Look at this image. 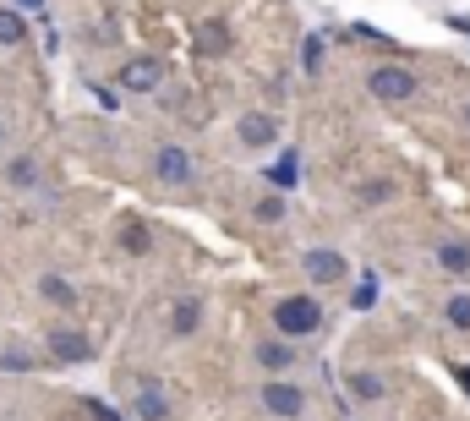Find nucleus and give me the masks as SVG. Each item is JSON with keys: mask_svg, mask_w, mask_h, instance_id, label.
I'll return each mask as SVG.
<instances>
[{"mask_svg": "<svg viewBox=\"0 0 470 421\" xmlns=\"http://www.w3.org/2000/svg\"><path fill=\"white\" fill-rule=\"evenodd\" d=\"M257 219H263V225L285 219V197H263V203H257Z\"/></svg>", "mask_w": 470, "mask_h": 421, "instance_id": "24", "label": "nucleus"}, {"mask_svg": "<svg viewBox=\"0 0 470 421\" xmlns=\"http://www.w3.org/2000/svg\"><path fill=\"white\" fill-rule=\"evenodd\" d=\"M153 175H159L164 186H186V181H192V153H186V148H159V153H153Z\"/></svg>", "mask_w": 470, "mask_h": 421, "instance_id": "4", "label": "nucleus"}, {"mask_svg": "<svg viewBox=\"0 0 470 421\" xmlns=\"http://www.w3.org/2000/svg\"><path fill=\"white\" fill-rule=\"evenodd\" d=\"M120 247H126V252H131V258H142V252H148V247H153V236H148V230H142V225H137V219H131V225H126V230H120Z\"/></svg>", "mask_w": 470, "mask_h": 421, "instance_id": "15", "label": "nucleus"}, {"mask_svg": "<svg viewBox=\"0 0 470 421\" xmlns=\"http://www.w3.org/2000/svg\"><path fill=\"white\" fill-rule=\"evenodd\" d=\"M438 263H444L449 274H465L470 268V247L465 241H444V247H438Z\"/></svg>", "mask_w": 470, "mask_h": 421, "instance_id": "12", "label": "nucleus"}, {"mask_svg": "<svg viewBox=\"0 0 470 421\" xmlns=\"http://www.w3.org/2000/svg\"><path fill=\"white\" fill-rule=\"evenodd\" d=\"M350 307H356V312H372V307H378V279H372V274H367V279L356 285V296H350Z\"/></svg>", "mask_w": 470, "mask_h": 421, "instance_id": "18", "label": "nucleus"}, {"mask_svg": "<svg viewBox=\"0 0 470 421\" xmlns=\"http://www.w3.org/2000/svg\"><path fill=\"white\" fill-rule=\"evenodd\" d=\"M263 405H268V416H279V421H296L301 411H307V395H301L296 384H279V378H274V384L263 389Z\"/></svg>", "mask_w": 470, "mask_h": 421, "instance_id": "3", "label": "nucleus"}, {"mask_svg": "<svg viewBox=\"0 0 470 421\" xmlns=\"http://www.w3.org/2000/svg\"><path fill=\"white\" fill-rule=\"evenodd\" d=\"M49 356L55 362H88L93 351H88V340L77 329H49Z\"/></svg>", "mask_w": 470, "mask_h": 421, "instance_id": "8", "label": "nucleus"}, {"mask_svg": "<svg viewBox=\"0 0 470 421\" xmlns=\"http://www.w3.org/2000/svg\"><path fill=\"white\" fill-rule=\"evenodd\" d=\"M460 384H465V395H470V367H460Z\"/></svg>", "mask_w": 470, "mask_h": 421, "instance_id": "27", "label": "nucleus"}, {"mask_svg": "<svg viewBox=\"0 0 470 421\" xmlns=\"http://www.w3.org/2000/svg\"><path fill=\"white\" fill-rule=\"evenodd\" d=\"M88 411H93V421H126V416H120V411H110V405H99V400H93Z\"/></svg>", "mask_w": 470, "mask_h": 421, "instance_id": "26", "label": "nucleus"}, {"mask_svg": "<svg viewBox=\"0 0 470 421\" xmlns=\"http://www.w3.org/2000/svg\"><path fill=\"white\" fill-rule=\"evenodd\" d=\"M197 318H203V312H197V301H175V334H192V329H197Z\"/></svg>", "mask_w": 470, "mask_h": 421, "instance_id": "19", "label": "nucleus"}, {"mask_svg": "<svg viewBox=\"0 0 470 421\" xmlns=\"http://www.w3.org/2000/svg\"><path fill=\"white\" fill-rule=\"evenodd\" d=\"M192 49H197V55H225V49H230V27H225L219 16H214V22H197V27H192Z\"/></svg>", "mask_w": 470, "mask_h": 421, "instance_id": "6", "label": "nucleus"}, {"mask_svg": "<svg viewBox=\"0 0 470 421\" xmlns=\"http://www.w3.org/2000/svg\"><path fill=\"white\" fill-rule=\"evenodd\" d=\"M0 373H33V356H27V351H11V345H5V351H0Z\"/></svg>", "mask_w": 470, "mask_h": 421, "instance_id": "20", "label": "nucleus"}, {"mask_svg": "<svg viewBox=\"0 0 470 421\" xmlns=\"http://www.w3.org/2000/svg\"><path fill=\"white\" fill-rule=\"evenodd\" d=\"M345 274H350V268H345V258H339V252H323V247H318V252H307V279H312V285H339Z\"/></svg>", "mask_w": 470, "mask_h": 421, "instance_id": "5", "label": "nucleus"}, {"mask_svg": "<svg viewBox=\"0 0 470 421\" xmlns=\"http://www.w3.org/2000/svg\"><path fill=\"white\" fill-rule=\"evenodd\" d=\"M394 197V181H372V186H361V203H389Z\"/></svg>", "mask_w": 470, "mask_h": 421, "instance_id": "23", "label": "nucleus"}, {"mask_svg": "<svg viewBox=\"0 0 470 421\" xmlns=\"http://www.w3.org/2000/svg\"><path fill=\"white\" fill-rule=\"evenodd\" d=\"M350 395H356V400H383V378L356 373V378H350Z\"/></svg>", "mask_w": 470, "mask_h": 421, "instance_id": "16", "label": "nucleus"}, {"mask_svg": "<svg viewBox=\"0 0 470 421\" xmlns=\"http://www.w3.org/2000/svg\"><path fill=\"white\" fill-rule=\"evenodd\" d=\"M241 137H246L252 148H268V142L279 137V121L263 115V110H252V115H241Z\"/></svg>", "mask_w": 470, "mask_h": 421, "instance_id": "10", "label": "nucleus"}, {"mask_svg": "<svg viewBox=\"0 0 470 421\" xmlns=\"http://www.w3.org/2000/svg\"><path fill=\"white\" fill-rule=\"evenodd\" d=\"M38 296H44V301H55V307H71V301H77V290H71L60 274H44V279H38Z\"/></svg>", "mask_w": 470, "mask_h": 421, "instance_id": "11", "label": "nucleus"}, {"mask_svg": "<svg viewBox=\"0 0 470 421\" xmlns=\"http://www.w3.org/2000/svg\"><path fill=\"white\" fill-rule=\"evenodd\" d=\"M16 5H22V11H33V5H38V0H16Z\"/></svg>", "mask_w": 470, "mask_h": 421, "instance_id": "28", "label": "nucleus"}, {"mask_svg": "<svg viewBox=\"0 0 470 421\" xmlns=\"http://www.w3.org/2000/svg\"><path fill=\"white\" fill-rule=\"evenodd\" d=\"M268 175H274V181H279V186H296V159H290V153H285V159H279V164H274V170H268Z\"/></svg>", "mask_w": 470, "mask_h": 421, "instance_id": "25", "label": "nucleus"}, {"mask_svg": "<svg viewBox=\"0 0 470 421\" xmlns=\"http://www.w3.org/2000/svg\"><path fill=\"white\" fill-rule=\"evenodd\" d=\"M301 66H307V71H323V38H318V33L301 44Z\"/></svg>", "mask_w": 470, "mask_h": 421, "instance_id": "22", "label": "nucleus"}, {"mask_svg": "<svg viewBox=\"0 0 470 421\" xmlns=\"http://www.w3.org/2000/svg\"><path fill=\"white\" fill-rule=\"evenodd\" d=\"M449 323L460 334H470V296H449Z\"/></svg>", "mask_w": 470, "mask_h": 421, "instance_id": "21", "label": "nucleus"}, {"mask_svg": "<svg viewBox=\"0 0 470 421\" xmlns=\"http://www.w3.org/2000/svg\"><path fill=\"white\" fill-rule=\"evenodd\" d=\"M257 362H263L268 373H285V367H290V345H279V340H263V345H257Z\"/></svg>", "mask_w": 470, "mask_h": 421, "instance_id": "13", "label": "nucleus"}, {"mask_svg": "<svg viewBox=\"0 0 470 421\" xmlns=\"http://www.w3.org/2000/svg\"><path fill=\"white\" fill-rule=\"evenodd\" d=\"M164 82V66L159 60H131L126 71H120V88H131V93H153Z\"/></svg>", "mask_w": 470, "mask_h": 421, "instance_id": "7", "label": "nucleus"}, {"mask_svg": "<svg viewBox=\"0 0 470 421\" xmlns=\"http://www.w3.org/2000/svg\"><path fill=\"white\" fill-rule=\"evenodd\" d=\"M22 33H27L22 11L16 5H0V44H22Z\"/></svg>", "mask_w": 470, "mask_h": 421, "instance_id": "14", "label": "nucleus"}, {"mask_svg": "<svg viewBox=\"0 0 470 421\" xmlns=\"http://www.w3.org/2000/svg\"><path fill=\"white\" fill-rule=\"evenodd\" d=\"M131 416H142V421H164V416H170V400H164V389H159V384H137Z\"/></svg>", "mask_w": 470, "mask_h": 421, "instance_id": "9", "label": "nucleus"}, {"mask_svg": "<svg viewBox=\"0 0 470 421\" xmlns=\"http://www.w3.org/2000/svg\"><path fill=\"white\" fill-rule=\"evenodd\" d=\"M460 121H465V126H470V104H465V110H460Z\"/></svg>", "mask_w": 470, "mask_h": 421, "instance_id": "29", "label": "nucleus"}, {"mask_svg": "<svg viewBox=\"0 0 470 421\" xmlns=\"http://www.w3.org/2000/svg\"><path fill=\"white\" fill-rule=\"evenodd\" d=\"M274 329L290 334V340H307V334L323 329V307H318L312 296H285V301L274 307Z\"/></svg>", "mask_w": 470, "mask_h": 421, "instance_id": "1", "label": "nucleus"}, {"mask_svg": "<svg viewBox=\"0 0 470 421\" xmlns=\"http://www.w3.org/2000/svg\"><path fill=\"white\" fill-rule=\"evenodd\" d=\"M5 181H11V186H33V181H38L33 159H11V164H5Z\"/></svg>", "mask_w": 470, "mask_h": 421, "instance_id": "17", "label": "nucleus"}, {"mask_svg": "<svg viewBox=\"0 0 470 421\" xmlns=\"http://www.w3.org/2000/svg\"><path fill=\"white\" fill-rule=\"evenodd\" d=\"M372 93H378L383 104H405V99L416 93V77H411L405 66H378V71H372Z\"/></svg>", "mask_w": 470, "mask_h": 421, "instance_id": "2", "label": "nucleus"}]
</instances>
